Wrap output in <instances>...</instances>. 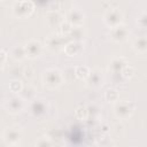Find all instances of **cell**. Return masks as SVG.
<instances>
[{
    "instance_id": "cell-1",
    "label": "cell",
    "mask_w": 147,
    "mask_h": 147,
    "mask_svg": "<svg viewBox=\"0 0 147 147\" xmlns=\"http://www.w3.org/2000/svg\"><path fill=\"white\" fill-rule=\"evenodd\" d=\"M62 80H63L62 72L59 69H55V68L46 70L42 75V82H44L45 86H47L48 88L59 87L62 84Z\"/></svg>"
},
{
    "instance_id": "cell-2",
    "label": "cell",
    "mask_w": 147,
    "mask_h": 147,
    "mask_svg": "<svg viewBox=\"0 0 147 147\" xmlns=\"http://www.w3.org/2000/svg\"><path fill=\"white\" fill-rule=\"evenodd\" d=\"M33 3L29 0H20V1H16L13 6V13L15 16L17 17H21V18H24V17H28L32 14L33 11Z\"/></svg>"
},
{
    "instance_id": "cell-3",
    "label": "cell",
    "mask_w": 147,
    "mask_h": 147,
    "mask_svg": "<svg viewBox=\"0 0 147 147\" xmlns=\"http://www.w3.org/2000/svg\"><path fill=\"white\" fill-rule=\"evenodd\" d=\"M48 110V105L42 99H32L30 103V113L36 118H42Z\"/></svg>"
},
{
    "instance_id": "cell-4",
    "label": "cell",
    "mask_w": 147,
    "mask_h": 147,
    "mask_svg": "<svg viewBox=\"0 0 147 147\" xmlns=\"http://www.w3.org/2000/svg\"><path fill=\"white\" fill-rule=\"evenodd\" d=\"M105 23L110 26L114 28L118 24H122V20H123V13L117 9V8H110L109 10H107V13L105 14Z\"/></svg>"
},
{
    "instance_id": "cell-5",
    "label": "cell",
    "mask_w": 147,
    "mask_h": 147,
    "mask_svg": "<svg viewBox=\"0 0 147 147\" xmlns=\"http://www.w3.org/2000/svg\"><path fill=\"white\" fill-rule=\"evenodd\" d=\"M133 109H134L133 103L127 101H121L117 102L115 106V115L119 118H127L133 113Z\"/></svg>"
},
{
    "instance_id": "cell-6",
    "label": "cell",
    "mask_w": 147,
    "mask_h": 147,
    "mask_svg": "<svg viewBox=\"0 0 147 147\" xmlns=\"http://www.w3.org/2000/svg\"><path fill=\"white\" fill-rule=\"evenodd\" d=\"M5 107L9 113L17 114L24 108V100L20 95H13L6 101Z\"/></svg>"
},
{
    "instance_id": "cell-7",
    "label": "cell",
    "mask_w": 147,
    "mask_h": 147,
    "mask_svg": "<svg viewBox=\"0 0 147 147\" xmlns=\"http://www.w3.org/2000/svg\"><path fill=\"white\" fill-rule=\"evenodd\" d=\"M110 37L113 40L115 41H124L126 40L127 36H129V30L126 29L125 25L123 24H118L114 28H110Z\"/></svg>"
},
{
    "instance_id": "cell-8",
    "label": "cell",
    "mask_w": 147,
    "mask_h": 147,
    "mask_svg": "<svg viewBox=\"0 0 147 147\" xmlns=\"http://www.w3.org/2000/svg\"><path fill=\"white\" fill-rule=\"evenodd\" d=\"M42 46L41 42L38 40H30L25 44L24 46V51H25V55L29 57H37L40 53H41Z\"/></svg>"
},
{
    "instance_id": "cell-9",
    "label": "cell",
    "mask_w": 147,
    "mask_h": 147,
    "mask_svg": "<svg viewBox=\"0 0 147 147\" xmlns=\"http://www.w3.org/2000/svg\"><path fill=\"white\" fill-rule=\"evenodd\" d=\"M64 36H61V34H57V33H54V34H51L48 38H47V41H46V45L49 49L52 51H59L60 48L64 47L65 45V41H64Z\"/></svg>"
},
{
    "instance_id": "cell-10",
    "label": "cell",
    "mask_w": 147,
    "mask_h": 147,
    "mask_svg": "<svg viewBox=\"0 0 147 147\" xmlns=\"http://www.w3.org/2000/svg\"><path fill=\"white\" fill-rule=\"evenodd\" d=\"M67 20L72 26H80L84 21V14L79 9H71L67 15Z\"/></svg>"
},
{
    "instance_id": "cell-11",
    "label": "cell",
    "mask_w": 147,
    "mask_h": 147,
    "mask_svg": "<svg viewBox=\"0 0 147 147\" xmlns=\"http://www.w3.org/2000/svg\"><path fill=\"white\" fill-rule=\"evenodd\" d=\"M83 49V46H82V42L79 40H74V41H70L68 44L64 45V51L68 55H78Z\"/></svg>"
},
{
    "instance_id": "cell-12",
    "label": "cell",
    "mask_w": 147,
    "mask_h": 147,
    "mask_svg": "<svg viewBox=\"0 0 147 147\" xmlns=\"http://www.w3.org/2000/svg\"><path fill=\"white\" fill-rule=\"evenodd\" d=\"M5 139L7 141V144H10V145H14V144H17L21 139V132L16 127H10L6 131L5 133Z\"/></svg>"
},
{
    "instance_id": "cell-13",
    "label": "cell",
    "mask_w": 147,
    "mask_h": 147,
    "mask_svg": "<svg viewBox=\"0 0 147 147\" xmlns=\"http://www.w3.org/2000/svg\"><path fill=\"white\" fill-rule=\"evenodd\" d=\"M86 78H87L88 84H90L91 86H93V87L100 86L101 83H102V75H101V72H100L99 70H96V69L90 71Z\"/></svg>"
},
{
    "instance_id": "cell-14",
    "label": "cell",
    "mask_w": 147,
    "mask_h": 147,
    "mask_svg": "<svg viewBox=\"0 0 147 147\" xmlns=\"http://www.w3.org/2000/svg\"><path fill=\"white\" fill-rule=\"evenodd\" d=\"M34 92L36 90L32 86H25V87H22V90L20 91V96L23 100H32L34 99V95H36Z\"/></svg>"
},
{
    "instance_id": "cell-15",
    "label": "cell",
    "mask_w": 147,
    "mask_h": 147,
    "mask_svg": "<svg viewBox=\"0 0 147 147\" xmlns=\"http://www.w3.org/2000/svg\"><path fill=\"white\" fill-rule=\"evenodd\" d=\"M126 65V62L124 61V59H122V57H116V59H114L113 61H111V63H110V68H111V70L113 71H121L124 67Z\"/></svg>"
},
{
    "instance_id": "cell-16",
    "label": "cell",
    "mask_w": 147,
    "mask_h": 147,
    "mask_svg": "<svg viewBox=\"0 0 147 147\" xmlns=\"http://www.w3.org/2000/svg\"><path fill=\"white\" fill-rule=\"evenodd\" d=\"M133 47L138 53H144L146 51V39L144 37L136 39V41L133 44Z\"/></svg>"
},
{
    "instance_id": "cell-17",
    "label": "cell",
    "mask_w": 147,
    "mask_h": 147,
    "mask_svg": "<svg viewBox=\"0 0 147 147\" xmlns=\"http://www.w3.org/2000/svg\"><path fill=\"white\" fill-rule=\"evenodd\" d=\"M11 55L15 60H22L23 57H25V51H24V46L23 47H18L16 46L15 48H13L11 51Z\"/></svg>"
},
{
    "instance_id": "cell-18",
    "label": "cell",
    "mask_w": 147,
    "mask_h": 147,
    "mask_svg": "<svg viewBox=\"0 0 147 147\" xmlns=\"http://www.w3.org/2000/svg\"><path fill=\"white\" fill-rule=\"evenodd\" d=\"M70 36H72L74 40H80V38L83 37V30H82V26H72L70 32L68 33Z\"/></svg>"
},
{
    "instance_id": "cell-19",
    "label": "cell",
    "mask_w": 147,
    "mask_h": 147,
    "mask_svg": "<svg viewBox=\"0 0 147 147\" xmlns=\"http://www.w3.org/2000/svg\"><path fill=\"white\" fill-rule=\"evenodd\" d=\"M75 72H76V76L77 77H79V78H86L87 75H88V72H90V70L86 67H78V68H76V71Z\"/></svg>"
},
{
    "instance_id": "cell-20",
    "label": "cell",
    "mask_w": 147,
    "mask_h": 147,
    "mask_svg": "<svg viewBox=\"0 0 147 147\" xmlns=\"http://www.w3.org/2000/svg\"><path fill=\"white\" fill-rule=\"evenodd\" d=\"M9 87H10V90L13 91V92H17V93H20V91L22 90V83L20 82V80H11L10 83H9Z\"/></svg>"
},
{
    "instance_id": "cell-21",
    "label": "cell",
    "mask_w": 147,
    "mask_h": 147,
    "mask_svg": "<svg viewBox=\"0 0 147 147\" xmlns=\"http://www.w3.org/2000/svg\"><path fill=\"white\" fill-rule=\"evenodd\" d=\"M106 99L110 102V101H116L117 99H118V93H117V91H115V90H108L107 92H106Z\"/></svg>"
},
{
    "instance_id": "cell-22",
    "label": "cell",
    "mask_w": 147,
    "mask_h": 147,
    "mask_svg": "<svg viewBox=\"0 0 147 147\" xmlns=\"http://www.w3.org/2000/svg\"><path fill=\"white\" fill-rule=\"evenodd\" d=\"M121 72H122V75H123V77H125V78H130V77H132V75H133V68L132 67H130V65H125L122 70H121Z\"/></svg>"
},
{
    "instance_id": "cell-23",
    "label": "cell",
    "mask_w": 147,
    "mask_h": 147,
    "mask_svg": "<svg viewBox=\"0 0 147 147\" xmlns=\"http://www.w3.org/2000/svg\"><path fill=\"white\" fill-rule=\"evenodd\" d=\"M7 60V53L3 49H0V67H2V64L6 62Z\"/></svg>"
},
{
    "instance_id": "cell-24",
    "label": "cell",
    "mask_w": 147,
    "mask_h": 147,
    "mask_svg": "<svg viewBox=\"0 0 147 147\" xmlns=\"http://www.w3.org/2000/svg\"><path fill=\"white\" fill-rule=\"evenodd\" d=\"M140 21H141V22H145V14H142V16L140 17ZM140 25H141V26L144 28V26H145V23H141Z\"/></svg>"
},
{
    "instance_id": "cell-25",
    "label": "cell",
    "mask_w": 147,
    "mask_h": 147,
    "mask_svg": "<svg viewBox=\"0 0 147 147\" xmlns=\"http://www.w3.org/2000/svg\"><path fill=\"white\" fill-rule=\"evenodd\" d=\"M0 1H2V0H0Z\"/></svg>"
}]
</instances>
